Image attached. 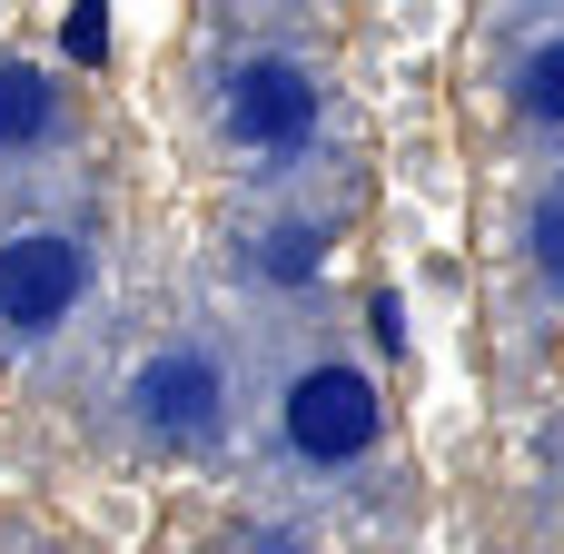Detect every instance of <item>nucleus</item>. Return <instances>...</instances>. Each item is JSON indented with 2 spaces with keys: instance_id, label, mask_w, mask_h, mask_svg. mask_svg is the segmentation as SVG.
I'll use <instances>...</instances> for the list:
<instances>
[{
  "instance_id": "obj_1",
  "label": "nucleus",
  "mask_w": 564,
  "mask_h": 554,
  "mask_svg": "<svg viewBox=\"0 0 564 554\" xmlns=\"http://www.w3.org/2000/svg\"><path fill=\"white\" fill-rule=\"evenodd\" d=\"M288 446L307 456V466H357L367 446H377V387L357 377V367H307L297 387H288Z\"/></svg>"
},
{
  "instance_id": "obj_2",
  "label": "nucleus",
  "mask_w": 564,
  "mask_h": 554,
  "mask_svg": "<svg viewBox=\"0 0 564 554\" xmlns=\"http://www.w3.org/2000/svg\"><path fill=\"white\" fill-rule=\"evenodd\" d=\"M79 287H89L79 238H59V228H20V238L0 248V327L50 337V327L79 307Z\"/></svg>"
},
{
  "instance_id": "obj_3",
  "label": "nucleus",
  "mask_w": 564,
  "mask_h": 554,
  "mask_svg": "<svg viewBox=\"0 0 564 554\" xmlns=\"http://www.w3.org/2000/svg\"><path fill=\"white\" fill-rule=\"evenodd\" d=\"M129 406H139V426H149L159 446H208V436H218L228 387H218V367H208L198 347H169V357H149V367H139Z\"/></svg>"
},
{
  "instance_id": "obj_4",
  "label": "nucleus",
  "mask_w": 564,
  "mask_h": 554,
  "mask_svg": "<svg viewBox=\"0 0 564 554\" xmlns=\"http://www.w3.org/2000/svg\"><path fill=\"white\" fill-rule=\"evenodd\" d=\"M228 129H238L248 149H297V139L317 129V79H307L297 59H248V69L228 79Z\"/></svg>"
},
{
  "instance_id": "obj_5",
  "label": "nucleus",
  "mask_w": 564,
  "mask_h": 554,
  "mask_svg": "<svg viewBox=\"0 0 564 554\" xmlns=\"http://www.w3.org/2000/svg\"><path fill=\"white\" fill-rule=\"evenodd\" d=\"M50 119H59V89H50V69H0V149H20V139H50Z\"/></svg>"
},
{
  "instance_id": "obj_6",
  "label": "nucleus",
  "mask_w": 564,
  "mask_h": 554,
  "mask_svg": "<svg viewBox=\"0 0 564 554\" xmlns=\"http://www.w3.org/2000/svg\"><path fill=\"white\" fill-rule=\"evenodd\" d=\"M525 109H535V119H564V40H545V50L525 59Z\"/></svg>"
},
{
  "instance_id": "obj_7",
  "label": "nucleus",
  "mask_w": 564,
  "mask_h": 554,
  "mask_svg": "<svg viewBox=\"0 0 564 554\" xmlns=\"http://www.w3.org/2000/svg\"><path fill=\"white\" fill-rule=\"evenodd\" d=\"M258 268H268V278H288V287H297V278H317V228H278Z\"/></svg>"
},
{
  "instance_id": "obj_8",
  "label": "nucleus",
  "mask_w": 564,
  "mask_h": 554,
  "mask_svg": "<svg viewBox=\"0 0 564 554\" xmlns=\"http://www.w3.org/2000/svg\"><path fill=\"white\" fill-rule=\"evenodd\" d=\"M59 50H69V59H99V50H109V10H99V0H79V10L59 20Z\"/></svg>"
},
{
  "instance_id": "obj_9",
  "label": "nucleus",
  "mask_w": 564,
  "mask_h": 554,
  "mask_svg": "<svg viewBox=\"0 0 564 554\" xmlns=\"http://www.w3.org/2000/svg\"><path fill=\"white\" fill-rule=\"evenodd\" d=\"M535 258H545V278L564 287V188L545 198V208H535Z\"/></svg>"
},
{
  "instance_id": "obj_10",
  "label": "nucleus",
  "mask_w": 564,
  "mask_h": 554,
  "mask_svg": "<svg viewBox=\"0 0 564 554\" xmlns=\"http://www.w3.org/2000/svg\"><path fill=\"white\" fill-rule=\"evenodd\" d=\"M367 327H377V347H406V307H397V297H377V307H367Z\"/></svg>"
},
{
  "instance_id": "obj_11",
  "label": "nucleus",
  "mask_w": 564,
  "mask_h": 554,
  "mask_svg": "<svg viewBox=\"0 0 564 554\" xmlns=\"http://www.w3.org/2000/svg\"><path fill=\"white\" fill-rule=\"evenodd\" d=\"M278 554H297V545H278Z\"/></svg>"
}]
</instances>
